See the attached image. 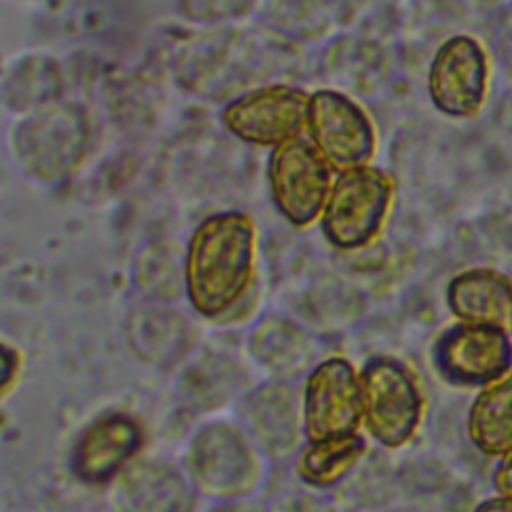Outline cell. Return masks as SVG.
Returning <instances> with one entry per match:
<instances>
[{"instance_id":"ffe728a7","label":"cell","mask_w":512,"mask_h":512,"mask_svg":"<svg viewBox=\"0 0 512 512\" xmlns=\"http://www.w3.org/2000/svg\"><path fill=\"white\" fill-rule=\"evenodd\" d=\"M266 512H340L338 504L328 496L312 490L292 488L278 494L266 508Z\"/></svg>"},{"instance_id":"ac0fdd59","label":"cell","mask_w":512,"mask_h":512,"mask_svg":"<svg viewBox=\"0 0 512 512\" xmlns=\"http://www.w3.org/2000/svg\"><path fill=\"white\" fill-rule=\"evenodd\" d=\"M466 432L476 450L504 456L512 450V374L484 386L468 408Z\"/></svg>"},{"instance_id":"277c9868","label":"cell","mask_w":512,"mask_h":512,"mask_svg":"<svg viewBox=\"0 0 512 512\" xmlns=\"http://www.w3.org/2000/svg\"><path fill=\"white\" fill-rule=\"evenodd\" d=\"M360 390L368 434L390 450L408 444L424 412V396L414 374L394 358L376 356L360 370Z\"/></svg>"},{"instance_id":"d6986e66","label":"cell","mask_w":512,"mask_h":512,"mask_svg":"<svg viewBox=\"0 0 512 512\" xmlns=\"http://www.w3.org/2000/svg\"><path fill=\"white\" fill-rule=\"evenodd\" d=\"M166 248L162 246H152L146 248L134 270L136 286L138 290L154 300H174L182 294L184 290V266H178V258H172Z\"/></svg>"},{"instance_id":"3957f363","label":"cell","mask_w":512,"mask_h":512,"mask_svg":"<svg viewBox=\"0 0 512 512\" xmlns=\"http://www.w3.org/2000/svg\"><path fill=\"white\" fill-rule=\"evenodd\" d=\"M394 196L392 178L372 166L342 170L328 194L320 228L328 244L356 250L378 236Z\"/></svg>"},{"instance_id":"cb8c5ba5","label":"cell","mask_w":512,"mask_h":512,"mask_svg":"<svg viewBox=\"0 0 512 512\" xmlns=\"http://www.w3.org/2000/svg\"><path fill=\"white\" fill-rule=\"evenodd\" d=\"M250 502V500H248ZM248 502H234V504H214L212 512H258Z\"/></svg>"},{"instance_id":"7a4b0ae2","label":"cell","mask_w":512,"mask_h":512,"mask_svg":"<svg viewBox=\"0 0 512 512\" xmlns=\"http://www.w3.org/2000/svg\"><path fill=\"white\" fill-rule=\"evenodd\" d=\"M270 462L240 422L210 420L194 430L182 468L198 496L212 504L252 500L264 486Z\"/></svg>"},{"instance_id":"5bb4252c","label":"cell","mask_w":512,"mask_h":512,"mask_svg":"<svg viewBox=\"0 0 512 512\" xmlns=\"http://www.w3.org/2000/svg\"><path fill=\"white\" fill-rule=\"evenodd\" d=\"M248 356L268 382L292 384L318 364V340L302 324L266 316L248 334Z\"/></svg>"},{"instance_id":"603a6c76","label":"cell","mask_w":512,"mask_h":512,"mask_svg":"<svg viewBox=\"0 0 512 512\" xmlns=\"http://www.w3.org/2000/svg\"><path fill=\"white\" fill-rule=\"evenodd\" d=\"M474 512H512V498L508 496H494L488 500H482Z\"/></svg>"},{"instance_id":"2e32d148","label":"cell","mask_w":512,"mask_h":512,"mask_svg":"<svg viewBox=\"0 0 512 512\" xmlns=\"http://www.w3.org/2000/svg\"><path fill=\"white\" fill-rule=\"evenodd\" d=\"M126 346L142 364L164 366L178 358L188 342L186 320L168 308H144L126 322Z\"/></svg>"},{"instance_id":"e0dca14e","label":"cell","mask_w":512,"mask_h":512,"mask_svg":"<svg viewBox=\"0 0 512 512\" xmlns=\"http://www.w3.org/2000/svg\"><path fill=\"white\" fill-rule=\"evenodd\" d=\"M368 452L360 434L306 440L294 458V474L304 486L324 490L348 480Z\"/></svg>"},{"instance_id":"7c38bea8","label":"cell","mask_w":512,"mask_h":512,"mask_svg":"<svg viewBox=\"0 0 512 512\" xmlns=\"http://www.w3.org/2000/svg\"><path fill=\"white\" fill-rule=\"evenodd\" d=\"M110 512H194L198 492L184 468L164 458H132L110 482Z\"/></svg>"},{"instance_id":"4fadbf2b","label":"cell","mask_w":512,"mask_h":512,"mask_svg":"<svg viewBox=\"0 0 512 512\" xmlns=\"http://www.w3.org/2000/svg\"><path fill=\"white\" fill-rule=\"evenodd\" d=\"M142 442L144 434L134 416L126 412L100 414L72 446V474L84 484H106L134 458Z\"/></svg>"},{"instance_id":"8992f818","label":"cell","mask_w":512,"mask_h":512,"mask_svg":"<svg viewBox=\"0 0 512 512\" xmlns=\"http://www.w3.org/2000/svg\"><path fill=\"white\" fill-rule=\"evenodd\" d=\"M306 440H328L356 434L362 422L360 374L342 356L320 360L302 388Z\"/></svg>"},{"instance_id":"6da1fadb","label":"cell","mask_w":512,"mask_h":512,"mask_svg":"<svg viewBox=\"0 0 512 512\" xmlns=\"http://www.w3.org/2000/svg\"><path fill=\"white\" fill-rule=\"evenodd\" d=\"M256 228L238 210L204 218L184 252V292L204 318H220L246 294L254 276Z\"/></svg>"},{"instance_id":"7402d4cb","label":"cell","mask_w":512,"mask_h":512,"mask_svg":"<svg viewBox=\"0 0 512 512\" xmlns=\"http://www.w3.org/2000/svg\"><path fill=\"white\" fill-rule=\"evenodd\" d=\"M16 366H18V354L16 350H10L8 344H2V378H0V388L6 394L12 378L16 376Z\"/></svg>"},{"instance_id":"9a60e30c","label":"cell","mask_w":512,"mask_h":512,"mask_svg":"<svg viewBox=\"0 0 512 512\" xmlns=\"http://www.w3.org/2000/svg\"><path fill=\"white\" fill-rule=\"evenodd\" d=\"M446 304L460 322L512 330V280L492 268H470L452 276Z\"/></svg>"},{"instance_id":"5b68a950","label":"cell","mask_w":512,"mask_h":512,"mask_svg":"<svg viewBox=\"0 0 512 512\" xmlns=\"http://www.w3.org/2000/svg\"><path fill=\"white\" fill-rule=\"evenodd\" d=\"M268 182L276 210L302 228L324 210L332 188L330 164L312 142L292 138L272 148Z\"/></svg>"},{"instance_id":"9c48e42d","label":"cell","mask_w":512,"mask_h":512,"mask_svg":"<svg viewBox=\"0 0 512 512\" xmlns=\"http://www.w3.org/2000/svg\"><path fill=\"white\" fill-rule=\"evenodd\" d=\"M306 130L312 144L338 170L364 166L374 154L376 134L368 114L348 96L316 90L308 96Z\"/></svg>"},{"instance_id":"ba28073f","label":"cell","mask_w":512,"mask_h":512,"mask_svg":"<svg viewBox=\"0 0 512 512\" xmlns=\"http://www.w3.org/2000/svg\"><path fill=\"white\" fill-rule=\"evenodd\" d=\"M238 422L270 464L296 458L304 446L302 394L294 384L264 382L252 388L238 408Z\"/></svg>"},{"instance_id":"30bf717a","label":"cell","mask_w":512,"mask_h":512,"mask_svg":"<svg viewBox=\"0 0 512 512\" xmlns=\"http://www.w3.org/2000/svg\"><path fill=\"white\" fill-rule=\"evenodd\" d=\"M488 58L478 40L456 34L440 44L428 68V96L450 118L476 116L486 100Z\"/></svg>"},{"instance_id":"44dd1931","label":"cell","mask_w":512,"mask_h":512,"mask_svg":"<svg viewBox=\"0 0 512 512\" xmlns=\"http://www.w3.org/2000/svg\"><path fill=\"white\" fill-rule=\"evenodd\" d=\"M492 486L498 496L512 498V450L500 456L498 464L492 470Z\"/></svg>"},{"instance_id":"8fae6325","label":"cell","mask_w":512,"mask_h":512,"mask_svg":"<svg viewBox=\"0 0 512 512\" xmlns=\"http://www.w3.org/2000/svg\"><path fill=\"white\" fill-rule=\"evenodd\" d=\"M308 94L292 86L250 90L222 110L224 126L240 140L258 146H278L298 138L306 128Z\"/></svg>"},{"instance_id":"52a82bcc","label":"cell","mask_w":512,"mask_h":512,"mask_svg":"<svg viewBox=\"0 0 512 512\" xmlns=\"http://www.w3.org/2000/svg\"><path fill=\"white\" fill-rule=\"evenodd\" d=\"M438 374L454 386H488L512 368V340L506 330L460 322L432 346Z\"/></svg>"}]
</instances>
